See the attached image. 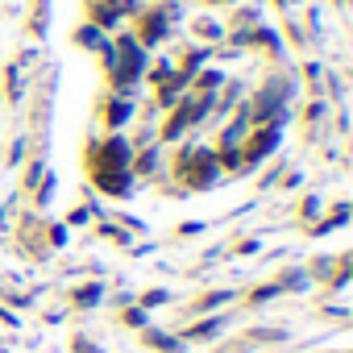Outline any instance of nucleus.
<instances>
[{
	"instance_id": "f257e3e1",
	"label": "nucleus",
	"mask_w": 353,
	"mask_h": 353,
	"mask_svg": "<svg viewBox=\"0 0 353 353\" xmlns=\"http://www.w3.org/2000/svg\"><path fill=\"white\" fill-rule=\"evenodd\" d=\"M137 75H141V50L133 46V38H121V59H117L112 83H117V88H129Z\"/></svg>"
},
{
	"instance_id": "20e7f679",
	"label": "nucleus",
	"mask_w": 353,
	"mask_h": 353,
	"mask_svg": "<svg viewBox=\"0 0 353 353\" xmlns=\"http://www.w3.org/2000/svg\"><path fill=\"white\" fill-rule=\"evenodd\" d=\"M104 117H108V125H121V121H129V104H121V100H112Z\"/></svg>"
},
{
	"instance_id": "39448f33",
	"label": "nucleus",
	"mask_w": 353,
	"mask_h": 353,
	"mask_svg": "<svg viewBox=\"0 0 353 353\" xmlns=\"http://www.w3.org/2000/svg\"><path fill=\"white\" fill-rule=\"evenodd\" d=\"M117 21V9L108 5V0H100V5H96V26H112Z\"/></svg>"
},
{
	"instance_id": "f03ea898",
	"label": "nucleus",
	"mask_w": 353,
	"mask_h": 353,
	"mask_svg": "<svg viewBox=\"0 0 353 353\" xmlns=\"http://www.w3.org/2000/svg\"><path fill=\"white\" fill-rule=\"evenodd\" d=\"M270 150H274V129H262L258 137H250L245 158H254V162H258V158H262V154H270Z\"/></svg>"
},
{
	"instance_id": "7ed1b4c3",
	"label": "nucleus",
	"mask_w": 353,
	"mask_h": 353,
	"mask_svg": "<svg viewBox=\"0 0 353 353\" xmlns=\"http://www.w3.org/2000/svg\"><path fill=\"white\" fill-rule=\"evenodd\" d=\"M162 30H166V17H162V13H154V17H145V21H141V34H145L150 42H154V38H162Z\"/></svg>"
},
{
	"instance_id": "423d86ee",
	"label": "nucleus",
	"mask_w": 353,
	"mask_h": 353,
	"mask_svg": "<svg viewBox=\"0 0 353 353\" xmlns=\"http://www.w3.org/2000/svg\"><path fill=\"white\" fill-rule=\"evenodd\" d=\"M75 38H79V46H100V30H96V26H83Z\"/></svg>"
}]
</instances>
